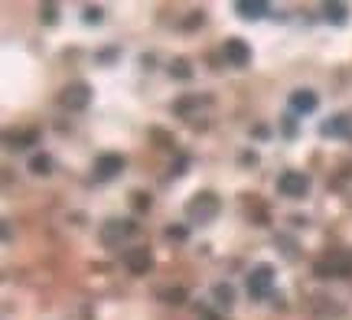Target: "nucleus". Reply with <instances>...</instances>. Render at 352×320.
<instances>
[{
    "mask_svg": "<svg viewBox=\"0 0 352 320\" xmlns=\"http://www.w3.org/2000/svg\"><path fill=\"white\" fill-rule=\"evenodd\" d=\"M219 209H222V200L212 190H202L186 203V219L189 222H199V226H209L219 216Z\"/></svg>",
    "mask_w": 352,
    "mask_h": 320,
    "instance_id": "f257e3e1",
    "label": "nucleus"
},
{
    "mask_svg": "<svg viewBox=\"0 0 352 320\" xmlns=\"http://www.w3.org/2000/svg\"><path fill=\"white\" fill-rule=\"evenodd\" d=\"M277 190H280V196H287V200H303L310 193V177L300 173V170H287V173H280V180H277Z\"/></svg>",
    "mask_w": 352,
    "mask_h": 320,
    "instance_id": "f03ea898",
    "label": "nucleus"
},
{
    "mask_svg": "<svg viewBox=\"0 0 352 320\" xmlns=\"http://www.w3.org/2000/svg\"><path fill=\"white\" fill-rule=\"evenodd\" d=\"M271 288H274V268H271V265L252 268V275H248V295H252L254 301H264V297L271 295Z\"/></svg>",
    "mask_w": 352,
    "mask_h": 320,
    "instance_id": "7ed1b4c3",
    "label": "nucleus"
},
{
    "mask_svg": "<svg viewBox=\"0 0 352 320\" xmlns=\"http://www.w3.org/2000/svg\"><path fill=\"white\" fill-rule=\"evenodd\" d=\"M138 229L131 219H108L104 226H101V242L108 245V248H114V245H121L131 235V232Z\"/></svg>",
    "mask_w": 352,
    "mask_h": 320,
    "instance_id": "20e7f679",
    "label": "nucleus"
},
{
    "mask_svg": "<svg viewBox=\"0 0 352 320\" xmlns=\"http://www.w3.org/2000/svg\"><path fill=\"white\" fill-rule=\"evenodd\" d=\"M59 102H63V108H69V111H82V108H88V102H91V89H88L85 82H72V85L63 89Z\"/></svg>",
    "mask_w": 352,
    "mask_h": 320,
    "instance_id": "39448f33",
    "label": "nucleus"
},
{
    "mask_svg": "<svg viewBox=\"0 0 352 320\" xmlns=\"http://www.w3.org/2000/svg\"><path fill=\"white\" fill-rule=\"evenodd\" d=\"M316 278H346L352 271V262L346 255H329L323 262H316Z\"/></svg>",
    "mask_w": 352,
    "mask_h": 320,
    "instance_id": "423d86ee",
    "label": "nucleus"
},
{
    "mask_svg": "<svg viewBox=\"0 0 352 320\" xmlns=\"http://www.w3.org/2000/svg\"><path fill=\"white\" fill-rule=\"evenodd\" d=\"M226 59H228V65H235V69H245V65L252 63V46H248L245 39H239V36L226 39Z\"/></svg>",
    "mask_w": 352,
    "mask_h": 320,
    "instance_id": "0eeeda50",
    "label": "nucleus"
},
{
    "mask_svg": "<svg viewBox=\"0 0 352 320\" xmlns=\"http://www.w3.org/2000/svg\"><path fill=\"white\" fill-rule=\"evenodd\" d=\"M124 265H127V271L131 275H147L151 271V265H153V255H151V248H127L124 252Z\"/></svg>",
    "mask_w": 352,
    "mask_h": 320,
    "instance_id": "6e6552de",
    "label": "nucleus"
},
{
    "mask_svg": "<svg viewBox=\"0 0 352 320\" xmlns=\"http://www.w3.org/2000/svg\"><path fill=\"white\" fill-rule=\"evenodd\" d=\"M124 170V157L121 154H101L95 160V180H114Z\"/></svg>",
    "mask_w": 352,
    "mask_h": 320,
    "instance_id": "1a4fd4ad",
    "label": "nucleus"
},
{
    "mask_svg": "<svg viewBox=\"0 0 352 320\" xmlns=\"http://www.w3.org/2000/svg\"><path fill=\"white\" fill-rule=\"evenodd\" d=\"M290 108H294L297 115H314L316 108H320V98H316V92H310V89H297V92H290Z\"/></svg>",
    "mask_w": 352,
    "mask_h": 320,
    "instance_id": "9d476101",
    "label": "nucleus"
},
{
    "mask_svg": "<svg viewBox=\"0 0 352 320\" xmlns=\"http://www.w3.org/2000/svg\"><path fill=\"white\" fill-rule=\"evenodd\" d=\"M320 131L327 134V138H349L352 134V118L349 115H340V118H329L320 125Z\"/></svg>",
    "mask_w": 352,
    "mask_h": 320,
    "instance_id": "9b49d317",
    "label": "nucleus"
},
{
    "mask_svg": "<svg viewBox=\"0 0 352 320\" xmlns=\"http://www.w3.org/2000/svg\"><path fill=\"white\" fill-rule=\"evenodd\" d=\"M235 10H239V17H245V20H261L271 7H267L264 0H239V3H235Z\"/></svg>",
    "mask_w": 352,
    "mask_h": 320,
    "instance_id": "f8f14e48",
    "label": "nucleus"
},
{
    "mask_svg": "<svg viewBox=\"0 0 352 320\" xmlns=\"http://www.w3.org/2000/svg\"><path fill=\"white\" fill-rule=\"evenodd\" d=\"M212 297H215V304H219V308H232V304H235V288L226 284V281H219L212 288Z\"/></svg>",
    "mask_w": 352,
    "mask_h": 320,
    "instance_id": "ddd939ff",
    "label": "nucleus"
},
{
    "mask_svg": "<svg viewBox=\"0 0 352 320\" xmlns=\"http://www.w3.org/2000/svg\"><path fill=\"white\" fill-rule=\"evenodd\" d=\"M323 17H327L329 23L342 26L349 20V7H346V3H327V7H323Z\"/></svg>",
    "mask_w": 352,
    "mask_h": 320,
    "instance_id": "4468645a",
    "label": "nucleus"
},
{
    "mask_svg": "<svg viewBox=\"0 0 352 320\" xmlns=\"http://www.w3.org/2000/svg\"><path fill=\"white\" fill-rule=\"evenodd\" d=\"M36 131H16V134H7V141H10V147H16V151H23V147H30V144H36Z\"/></svg>",
    "mask_w": 352,
    "mask_h": 320,
    "instance_id": "2eb2a0df",
    "label": "nucleus"
},
{
    "mask_svg": "<svg viewBox=\"0 0 352 320\" xmlns=\"http://www.w3.org/2000/svg\"><path fill=\"white\" fill-rule=\"evenodd\" d=\"M30 170H33L36 177H50V173H52V160L46 154H36L33 160H30Z\"/></svg>",
    "mask_w": 352,
    "mask_h": 320,
    "instance_id": "dca6fc26",
    "label": "nucleus"
},
{
    "mask_svg": "<svg viewBox=\"0 0 352 320\" xmlns=\"http://www.w3.org/2000/svg\"><path fill=\"white\" fill-rule=\"evenodd\" d=\"M170 76H176V78H183V82H186V78L192 76V69H189L186 59H173V63H170Z\"/></svg>",
    "mask_w": 352,
    "mask_h": 320,
    "instance_id": "f3484780",
    "label": "nucleus"
},
{
    "mask_svg": "<svg viewBox=\"0 0 352 320\" xmlns=\"http://www.w3.org/2000/svg\"><path fill=\"white\" fill-rule=\"evenodd\" d=\"M160 297H164L166 304H183V301H186V291H183V288H170V291H160Z\"/></svg>",
    "mask_w": 352,
    "mask_h": 320,
    "instance_id": "a211bd4d",
    "label": "nucleus"
},
{
    "mask_svg": "<svg viewBox=\"0 0 352 320\" xmlns=\"http://www.w3.org/2000/svg\"><path fill=\"white\" fill-rule=\"evenodd\" d=\"M39 17H43L46 23H56V20H59V7H56V3H43V7H39Z\"/></svg>",
    "mask_w": 352,
    "mask_h": 320,
    "instance_id": "6ab92c4d",
    "label": "nucleus"
},
{
    "mask_svg": "<svg viewBox=\"0 0 352 320\" xmlns=\"http://www.w3.org/2000/svg\"><path fill=\"white\" fill-rule=\"evenodd\" d=\"M101 17H104L101 7H85V23H101Z\"/></svg>",
    "mask_w": 352,
    "mask_h": 320,
    "instance_id": "aec40b11",
    "label": "nucleus"
},
{
    "mask_svg": "<svg viewBox=\"0 0 352 320\" xmlns=\"http://www.w3.org/2000/svg\"><path fill=\"white\" fill-rule=\"evenodd\" d=\"M166 239H176V242H183V239H186V229H183V226H170V229H166Z\"/></svg>",
    "mask_w": 352,
    "mask_h": 320,
    "instance_id": "412c9836",
    "label": "nucleus"
},
{
    "mask_svg": "<svg viewBox=\"0 0 352 320\" xmlns=\"http://www.w3.org/2000/svg\"><path fill=\"white\" fill-rule=\"evenodd\" d=\"M134 206L138 209H151V196L147 193H134Z\"/></svg>",
    "mask_w": 352,
    "mask_h": 320,
    "instance_id": "4be33fe9",
    "label": "nucleus"
},
{
    "mask_svg": "<svg viewBox=\"0 0 352 320\" xmlns=\"http://www.w3.org/2000/svg\"><path fill=\"white\" fill-rule=\"evenodd\" d=\"M206 320H219V317H212V314H206Z\"/></svg>",
    "mask_w": 352,
    "mask_h": 320,
    "instance_id": "5701e85b",
    "label": "nucleus"
}]
</instances>
